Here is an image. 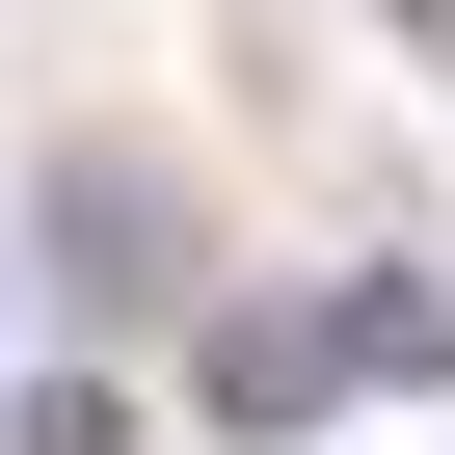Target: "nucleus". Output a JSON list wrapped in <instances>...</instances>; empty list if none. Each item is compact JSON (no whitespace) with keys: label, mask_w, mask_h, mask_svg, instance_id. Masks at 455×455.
Returning <instances> with one entry per match:
<instances>
[{"label":"nucleus","mask_w":455,"mask_h":455,"mask_svg":"<svg viewBox=\"0 0 455 455\" xmlns=\"http://www.w3.org/2000/svg\"><path fill=\"white\" fill-rule=\"evenodd\" d=\"M348 375H322V322L295 295H242V322H214V428H322Z\"/></svg>","instance_id":"1"},{"label":"nucleus","mask_w":455,"mask_h":455,"mask_svg":"<svg viewBox=\"0 0 455 455\" xmlns=\"http://www.w3.org/2000/svg\"><path fill=\"white\" fill-rule=\"evenodd\" d=\"M0 455H134V402H108V375H28V402H0Z\"/></svg>","instance_id":"4"},{"label":"nucleus","mask_w":455,"mask_h":455,"mask_svg":"<svg viewBox=\"0 0 455 455\" xmlns=\"http://www.w3.org/2000/svg\"><path fill=\"white\" fill-rule=\"evenodd\" d=\"M322 375H402V402H428V375H455V295H428V268H348V295H322Z\"/></svg>","instance_id":"2"},{"label":"nucleus","mask_w":455,"mask_h":455,"mask_svg":"<svg viewBox=\"0 0 455 455\" xmlns=\"http://www.w3.org/2000/svg\"><path fill=\"white\" fill-rule=\"evenodd\" d=\"M402 54H428V81H455V0H402Z\"/></svg>","instance_id":"5"},{"label":"nucleus","mask_w":455,"mask_h":455,"mask_svg":"<svg viewBox=\"0 0 455 455\" xmlns=\"http://www.w3.org/2000/svg\"><path fill=\"white\" fill-rule=\"evenodd\" d=\"M54 242H81L108 295H161V188H134V161H54Z\"/></svg>","instance_id":"3"}]
</instances>
